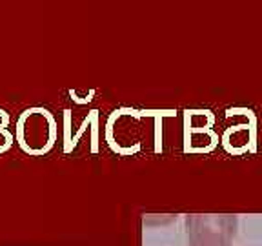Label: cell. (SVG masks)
<instances>
[{
	"mask_svg": "<svg viewBox=\"0 0 262 246\" xmlns=\"http://www.w3.org/2000/svg\"><path fill=\"white\" fill-rule=\"evenodd\" d=\"M15 139L28 155H44L57 139V124L46 108H29L16 122Z\"/></svg>",
	"mask_w": 262,
	"mask_h": 246,
	"instance_id": "obj_1",
	"label": "cell"
},
{
	"mask_svg": "<svg viewBox=\"0 0 262 246\" xmlns=\"http://www.w3.org/2000/svg\"><path fill=\"white\" fill-rule=\"evenodd\" d=\"M237 219L231 215H204L191 219V246H231Z\"/></svg>",
	"mask_w": 262,
	"mask_h": 246,
	"instance_id": "obj_2",
	"label": "cell"
},
{
	"mask_svg": "<svg viewBox=\"0 0 262 246\" xmlns=\"http://www.w3.org/2000/svg\"><path fill=\"white\" fill-rule=\"evenodd\" d=\"M13 142H15V135L8 128H0V153L8 152L9 148L13 146Z\"/></svg>",
	"mask_w": 262,
	"mask_h": 246,
	"instance_id": "obj_3",
	"label": "cell"
},
{
	"mask_svg": "<svg viewBox=\"0 0 262 246\" xmlns=\"http://www.w3.org/2000/svg\"><path fill=\"white\" fill-rule=\"evenodd\" d=\"M9 126V115L4 110H0V128H8Z\"/></svg>",
	"mask_w": 262,
	"mask_h": 246,
	"instance_id": "obj_4",
	"label": "cell"
}]
</instances>
